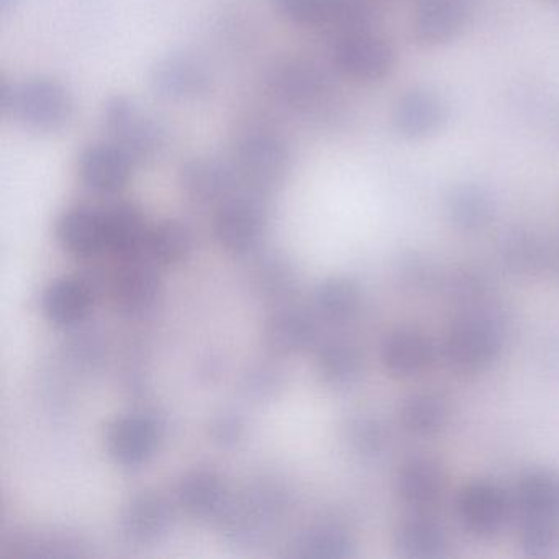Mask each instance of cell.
<instances>
[{
  "mask_svg": "<svg viewBox=\"0 0 559 559\" xmlns=\"http://www.w3.org/2000/svg\"><path fill=\"white\" fill-rule=\"evenodd\" d=\"M394 549L405 559H441L450 551V539L440 523L411 519L395 530Z\"/></svg>",
  "mask_w": 559,
  "mask_h": 559,
  "instance_id": "4316f807",
  "label": "cell"
},
{
  "mask_svg": "<svg viewBox=\"0 0 559 559\" xmlns=\"http://www.w3.org/2000/svg\"><path fill=\"white\" fill-rule=\"evenodd\" d=\"M58 243L78 260H91L106 253V218L104 209L73 205L58 217Z\"/></svg>",
  "mask_w": 559,
  "mask_h": 559,
  "instance_id": "e0dca14e",
  "label": "cell"
},
{
  "mask_svg": "<svg viewBox=\"0 0 559 559\" xmlns=\"http://www.w3.org/2000/svg\"><path fill=\"white\" fill-rule=\"evenodd\" d=\"M253 271L254 290L264 300L284 302L297 290L299 274L286 257L270 254L261 258Z\"/></svg>",
  "mask_w": 559,
  "mask_h": 559,
  "instance_id": "836d02e7",
  "label": "cell"
},
{
  "mask_svg": "<svg viewBox=\"0 0 559 559\" xmlns=\"http://www.w3.org/2000/svg\"><path fill=\"white\" fill-rule=\"evenodd\" d=\"M80 538L64 532L22 533L9 543L14 558H71L84 555Z\"/></svg>",
  "mask_w": 559,
  "mask_h": 559,
  "instance_id": "d6a6232c",
  "label": "cell"
},
{
  "mask_svg": "<svg viewBox=\"0 0 559 559\" xmlns=\"http://www.w3.org/2000/svg\"><path fill=\"white\" fill-rule=\"evenodd\" d=\"M135 168V162L110 140L91 143L78 156V176L84 188L106 198L122 192Z\"/></svg>",
  "mask_w": 559,
  "mask_h": 559,
  "instance_id": "7c38bea8",
  "label": "cell"
},
{
  "mask_svg": "<svg viewBox=\"0 0 559 559\" xmlns=\"http://www.w3.org/2000/svg\"><path fill=\"white\" fill-rule=\"evenodd\" d=\"M247 433V424L237 412L224 411L209 424V437L221 448H234L241 443Z\"/></svg>",
  "mask_w": 559,
  "mask_h": 559,
  "instance_id": "60d3db41",
  "label": "cell"
},
{
  "mask_svg": "<svg viewBox=\"0 0 559 559\" xmlns=\"http://www.w3.org/2000/svg\"><path fill=\"white\" fill-rule=\"evenodd\" d=\"M447 106L440 96L427 90H414L397 100L392 114L395 130L407 139L433 135L447 120Z\"/></svg>",
  "mask_w": 559,
  "mask_h": 559,
  "instance_id": "603a6c76",
  "label": "cell"
},
{
  "mask_svg": "<svg viewBox=\"0 0 559 559\" xmlns=\"http://www.w3.org/2000/svg\"><path fill=\"white\" fill-rule=\"evenodd\" d=\"M293 153L280 133L257 129L238 136L231 152V166L241 189L267 195L289 173Z\"/></svg>",
  "mask_w": 559,
  "mask_h": 559,
  "instance_id": "3957f363",
  "label": "cell"
},
{
  "mask_svg": "<svg viewBox=\"0 0 559 559\" xmlns=\"http://www.w3.org/2000/svg\"><path fill=\"white\" fill-rule=\"evenodd\" d=\"M361 289L355 281L345 276L326 277L312 294V312L320 322L329 325H346L361 310Z\"/></svg>",
  "mask_w": 559,
  "mask_h": 559,
  "instance_id": "d4e9b609",
  "label": "cell"
},
{
  "mask_svg": "<svg viewBox=\"0 0 559 559\" xmlns=\"http://www.w3.org/2000/svg\"><path fill=\"white\" fill-rule=\"evenodd\" d=\"M456 513L461 525L477 538H493L510 515V499L499 484L474 480L460 490Z\"/></svg>",
  "mask_w": 559,
  "mask_h": 559,
  "instance_id": "8fae6325",
  "label": "cell"
},
{
  "mask_svg": "<svg viewBox=\"0 0 559 559\" xmlns=\"http://www.w3.org/2000/svg\"><path fill=\"white\" fill-rule=\"evenodd\" d=\"M283 484L258 480L245 487L235 499H228L218 516L222 532L237 545H253L263 538L289 506V496Z\"/></svg>",
  "mask_w": 559,
  "mask_h": 559,
  "instance_id": "7a4b0ae2",
  "label": "cell"
},
{
  "mask_svg": "<svg viewBox=\"0 0 559 559\" xmlns=\"http://www.w3.org/2000/svg\"><path fill=\"white\" fill-rule=\"evenodd\" d=\"M336 0H274L281 17L300 27H320L332 21Z\"/></svg>",
  "mask_w": 559,
  "mask_h": 559,
  "instance_id": "74e56055",
  "label": "cell"
},
{
  "mask_svg": "<svg viewBox=\"0 0 559 559\" xmlns=\"http://www.w3.org/2000/svg\"><path fill=\"white\" fill-rule=\"evenodd\" d=\"M519 545L530 558H551L559 551V525L555 516H522Z\"/></svg>",
  "mask_w": 559,
  "mask_h": 559,
  "instance_id": "e575fe53",
  "label": "cell"
},
{
  "mask_svg": "<svg viewBox=\"0 0 559 559\" xmlns=\"http://www.w3.org/2000/svg\"><path fill=\"white\" fill-rule=\"evenodd\" d=\"M96 297L97 284L91 277H58L41 294V310L53 325L74 329L90 317Z\"/></svg>",
  "mask_w": 559,
  "mask_h": 559,
  "instance_id": "9a60e30c",
  "label": "cell"
},
{
  "mask_svg": "<svg viewBox=\"0 0 559 559\" xmlns=\"http://www.w3.org/2000/svg\"><path fill=\"white\" fill-rule=\"evenodd\" d=\"M447 215L457 230H484L493 218L492 198L479 186H457L448 194Z\"/></svg>",
  "mask_w": 559,
  "mask_h": 559,
  "instance_id": "f1b7e54d",
  "label": "cell"
},
{
  "mask_svg": "<svg viewBox=\"0 0 559 559\" xmlns=\"http://www.w3.org/2000/svg\"><path fill=\"white\" fill-rule=\"evenodd\" d=\"M515 502L522 516H559V476L532 471L516 484Z\"/></svg>",
  "mask_w": 559,
  "mask_h": 559,
  "instance_id": "1f68e13d",
  "label": "cell"
},
{
  "mask_svg": "<svg viewBox=\"0 0 559 559\" xmlns=\"http://www.w3.org/2000/svg\"><path fill=\"white\" fill-rule=\"evenodd\" d=\"M316 313L300 307H277L263 326L264 346L277 356L299 355L319 343Z\"/></svg>",
  "mask_w": 559,
  "mask_h": 559,
  "instance_id": "2e32d148",
  "label": "cell"
},
{
  "mask_svg": "<svg viewBox=\"0 0 559 559\" xmlns=\"http://www.w3.org/2000/svg\"><path fill=\"white\" fill-rule=\"evenodd\" d=\"M473 0H418L414 34L425 45L454 40L466 27Z\"/></svg>",
  "mask_w": 559,
  "mask_h": 559,
  "instance_id": "d6986e66",
  "label": "cell"
},
{
  "mask_svg": "<svg viewBox=\"0 0 559 559\" xmlns=\"http://www.w3.org/2000/svg\"><path fill=\"white\" fill-rule=\"evenodd\" d=\"M178 185L186 201L198 207H218L241 189L231 163L215 158L186 162L179 169Z\"/></svg>",
  "mask_w": 559,
  "mask_h": 559,
  "instance_id": "4fadbf2b",
  "label": "cell"
},
{
  "mask_svg": "<svg viewBox=\"0 0 559 559\" xmlns=\"http://www.w3.org/2000/svg\"><path fill=\"white\" fill-rule=\"evenodd\" d=\"M267 90L277 103L297 112L319 110L333 94L329 74L309 60H284L266 76Z\"/></svg>",
  "mask_w": 559,
  "mask_h": 559,
  "instance_id": "52a82bcc",
  "label": "cell"
},
{
  "mask_svg": "<svg viewBox=\"0 0 559 559\" xmlns=\"http://www.w3.org/2000/svg\"><path fill=\"white\" fill-rule=\"evenodd\" d=\"M163 440L158 418L145 414H127L110 421L106 431V450L117 466L136 469L155 456Z\"/></svg>",
  "mask_w": 559,
  "mask_h": 559,
  "instance_id": "9c48e42d",
  "label": "cell"
},
{
  "mask_svg": "<svg viewBox=\"0 0 559 559\" xmlns=\"http://www.w3.org/2000/svg\"><path fill=\"white\" fill-rule=\"evenodd\" d=\"M503 352V330L487 313H467L451 325L443 355L451 369L461 374H480L499 361Z\"/></svg>",
  "mask_w": 559,
  "mask_h": 559,
  "instance_id": "277c9868",
  "label": "cell"
},
{
  "mask_svg": "<svg viewBox=\"0 0 559 559\" xmlns=\"http://www.w3.org/2000/svg\"><path fill=\"white\" fill-rule=\"evenodd\" d=\"M346 438L353 450L365 457H378L388 447V431L381 420L371 415H358L349 420Z\"/></svg>",
  "mask_w": 559,
  "mask_h": 559,
  "instance_id": "8d00e7d4",
  "label": "cell"
},
{
  "mask_svg": "<svg viewBox=\"0 0 559 559\" xmlns=\"http://www.w3.org/2000/svg\"><path fill=\"white\" fill-rule=\"evenodd\" d=\"M332 60L343 76L358 83H378L394 70L395 53L384 37L365 28L340 34Z\"/></svg>",
  "mask_w": 559,
  "mask_h": 559,
  "instance_id": "ba28073f",
  "label": "cell"
},
{
  "mask_svg": "<svg viewBox=\"0 0 559 559\" xmlns=\"http://www.w3.org/2000/svg\"><path fill=\"white\" fill-rule=\"evenodd\" d=\"M106 218V253L117 260L142 258L145 253L150 227L145 215L136 205L119 202L104 209Z\"/></svg>",
  "mask_w": 559,
  "mask_h": 559,
  "instance_id": "7402d4cb",
  "label": "cell"
},
{
  "mask_svg": "<svg viewBox=\"0 0 559 559\" xmlns=\"http://www.w3.org/2000/svg\"><path fill=\"white\" fill-rule=\"evenodd\" d=\"M70 349L73 353V358L83 362V365H93V361L99 359V342L93 340V335H90V333L78 335L71 343Z\"/></svg>",
  "mask_w": 559,
  "mask_h": 559,
  "instance_id": "b9f144b4",
  "label": "cell"
},
{
  "mask_svg": "<svg viewBox=\"0 0 559 559\" xmlns=\"http://www.w3.org/2000/svg\"><path fill=\"white\" fill-rule=\"evenodd\" d=\"M293 548L297 558L348 559L355 556L356 543L343 526L319 523L300 533Z\"/></svg>",
  "mask_w": 559,
  "mask_h": 559,
  "instance_id": "f546056e",
  "label": "cell"
},
{
  "mask_svg": "<svg viewBox=\"0 0 559 559\" xmlns=\"http://www.w3.org/2000/svg\"><path fill=\"white\" fill-rule=\"evenodd\" d=\"M0 112L31 132H61L74 116L73 94L50 76L28 78L21 84L2 80Z\"/></svg>",
  "mask_w": 559,
  "mask_h": 559,
  "instance_id": "6da1fadb",
  "label": "cell"
},
{
  "mask_svg": "<svg viewBox=\"0 0 559 559\" xmlns=\"http://www.w3.org/2000/svg\"><path fill=\"white\" fill-rule=\"evenodd\" d=\"M168 500L155 492H142L129 499L119 516V532L132 545H153L171 528Z\"/></svg>",
  "mask_w": 559,
  "mask_h": 559,
  "instance_id": "ac0fdd59",
  "label": "cell"
},
{
  "mask_svg": "<svg viewBox=\"0 0 559 559\" xmlns=\"http://www.w3.org/2000/svg\"><path fill=\"white\" fill-rule=\"evenodd\" d=\"M443 489V469L431 457H411L399 469L397 492L407 506L417 509L433 506Z\"/></svg>",
  "mask_w": 559,
  "mask_h": 559,
  "instance_id": "484cf974",
  "label": "cell"
},
{
  "mask_svg": "<svg viewBox=\"0 0 559 559\" xmlns=\"http://www.w3.org/2000/svg\"><path fill=\"white\" fill-rule=\"evenodd\" d=\"M103 127L110 142L119 145L136 166L153 162L165 150L166 130L162 123L123 94L109 97L104 104Z\"/></svg>",
  "mask_w": 559,
  "mask_h": 559,
  "instance_id": "5b68a950",
  "label": "cell"
},
{
  "mask_svg": "<svg viewBox=\"0 0 559 559\" xmlns=\"http://www.w3.org/2000/svg\"><path fill=\"white\" fill-rule=\"evenodd\" d=\"M21 0H0V11L2 14H9V12L15 11Z\"/></svg>",
  "mask_w": 559,
  "mask_h": 559,
  "instance_id": "7bdbcfd3",
  "label": "cell"
},
{
  "mask_svg": "<svg viewBox=\"0 0 559 559\" xmlns=\"http://www.w3.org/2000/svg\"><path fill=\"white\" fill-rule=\"evenodd\" d=\"M211 73L201 58L175 51L156 61L150 73L153 93L169 103H189L211 91Z\"/></svg>",
  "mask_w": 559,
  "mask_h": 559,
  "instance_id": "30bf717a",
  "label": "cell"
},
{
  "mask_svg": "<svg viewBox=\"0 0 559 559\" xmlns=\"http://www.w3.org/2000/svg\"><path fill=\"white\" fill-rule=\"evenodd\" d=\"M110 296L117 312L142 317L153 310L162 296V277L156 264L145 257L122 261L110 281Z\"/></svg>",
  "mask_w": 559,
  "mask_h": 559,
  "instance_id": "5bb4252c",
  "label": "cell"
},
{
  "mask_svg": "<svg viewBox=\"0 0 559 559\" xmlns=\"http://www.w3.org/2000/svg\"><path fill=\"white\" fill-rule=\"evenodd\" d=\"M503 260L515 273L539 271L548 261V250L542 238L526 230H516L503 243Z\"/></svg>",
  "mask_w": 559,
  "mask_h": 559,
  "instance_id": "d590c367",
  "label": "cell"
},
{
  "mask_svg": "<svg viewBox=\"0 0 559 559\" xmlns=\"http://www.w3.org/2000/svg\"><path fill=\"white\" fill-rule=\"evenodd\" d=\"M179 506L199 520H218L230 493L221 474L207 467L188 471L176 489Z\"/></svg>",
  "mask_w": 559,
  "mask_h": 559,
  "instance_id": "44dd1931",
  "label": "cell"
},
{
  "mask_svg": "<svg viewBox=\"0 0 559 559\" xmlns=\"http://www.w3.org/2000/svg\"><path fill=\"white\" fill-rule=\"evenodd\" d=\"M194 234L179 221H163L152 225L143 257L156 266H179L194 251Z\"/></svg>",
  "mask_w": 559,
  "mask_h": 559,
  "instance_id": "83f0119b",
  "label": "cell"
},
{
  "mask_svg": "<svg viewBox=\"0 0 559 559\" xmlns=\"http://www.w3.org/2000/svg\"><path fill=\"white\" fill-rule=\"evenodd\" d=\"M379 14L378 0H336L330 27L340 32L365 31Z\"/></svg>",
  "mask_w": 559,
  "mask_h": 559,
  "instance_id": "f35d334b",
  "label": "cell"
},
{
  "mask_svg": "<svg viewBox=\"0 0 559 559\" xmlns=\"http://www.w3.org/2000/svg\"><path fill=\"white\" fill-rule=\"evenodd\" d=\"M450 420V405L437 392H417L408 395L401 407V421L415 437H433Z\"/></svg>",
  "mask_w": 559,
  "mask_h": 559,
  "instance_id": "4dcf8cb0",
  "label": "cell"
},
{
  "mask_svg": "<svg viewBox=\"0 0 559 559\" xmlns=\"http://www.w3.org/2000/svg\"><path fill=\"white\" fill-rule=\"evenodd\" d=\"M381 361L385 371L394 378H415L433 365L435 346L418 330H394L382 342Z\"/></svg>",
  "mask_w": 559,
  "mask_h": 559,
  "instance_id": "ffe728a7",
  "label": "cell"
},
{
  "mask_svg": "<svg viewBox=\"0 0 559 559\" xmlns=\"http://www.w3.org/2000/svg\"><path fill=\"white\" fill-rule=\"evenodd\" d=\"M284 384V374L273 366L260 365L248 369L241 379L240 391L247 397L264 401L273 397Z\"/></svg>",
  "mask_w": 559,
  "mask_h": 559,
  "instance_id": "ab89813d",
  "label": "cell"
},
{
  "mask_svg": "<svg viewBox=\"0 0 559 559\" xmlns=\"http://www.w3.org/2000/svg\"><path fill=\"white\" fill-rule=\"evenodd\" d=\"M267 230L266 195L240 189L215 212L217 243L234 257H248L263 243Z\"/></svg>",
  "mask_w": 559,
  "mask_h": 559,
  "instance_id": "8992f818",
  "label": "cell"
},
{
  "mask_svg": "<svg viewBox=\"0 0 559 559\" xmlns=\"http://www.w3.org/2000/svg\"><path fill=\"white\" fill-rule=\"evenodd\" d=\"M316 368L330 388H352L365 372V355L352 340H326L317 345Z\"/></svg>",
  "mask_w": 559,
  "mask_h": 559,
  "instance_id": "cb8c5ba5",
  "label": "cell"
}]
</instances>
